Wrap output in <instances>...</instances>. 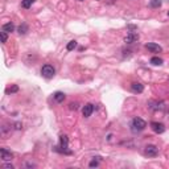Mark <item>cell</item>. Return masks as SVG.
<instances>
[{
    "instance_id": "6da1fadb",
    "label": "cell",
    "mask_w": 169,
    "mask_h": 169,
    "mask_svg": "<svg viewBox=\"0 0 169 169\" xmlns=\"http://www.w3.org/2000/svg\"><path fill=\"white\" fill-rule=\"evenodd\" d=\"M147 127V123H145L142 118H133L131 122V129L133 132H140Z\"/></svg>"
},
{
    "instance_id": "7a4b0ae2",
    "label": "cell",
    "mask_w": 169,
    "mask_h": 169,
    "mask_svg": "<svg viewBox=\"0 0 169 169\" xmlns=\"http://www.w3.org/2000/svg\"><path fill=\"white\" fill-rule=\"evenodd\" d=\"M41 74L44 78H46V80H50V78H53L54 74H56V69L50 65V64H45L42 67H41Z\"/></svg>"
},
{
    "instance_id": "3957f363",
    "label": "cell",
    "mask_w": 169,
    "mask_h": 169,
    "mask_svg": "<svg viewBox=\"0 0 169 169\" xmlns=\"http://www.w3.org/2000/svg\"><path fill=\"white\" fill-rule=\"evenodd\" d=\"M144 153L147 156H149V157H155V156H157V153H159V148H157L156 145H153V144H148L147 147H145V149H144Z\"/></svg>"
},
{
    "instance_id": "277c9868",
    "label": "cell",
    "mask_w": 169,
    "mask_h": 169,
    "mask_svg": "<svg viewBox=\"0 0 169 169\" xmlns=\"http://www.w3.org/2000/svg\"><path fill=\"white\" fill-rule=\"evenodd\" d=\"M145 49H148L151 53H161L162 52V48L159 44H155V42H147L145 44Z\"/></svg>"
},
{
    "instance_id": "5b68a950",
    "label": "cell",
    "mask_w": 169,
    "mask_h": 169,
    "mask_svg": "<svg viewBox=\"0 0 169 169\" xmlns=\"http://www.w3.org/2000/svg\"><path fill=\"white\" fill-rule=\"evenodd\" d=\"M0 157H2L3 161H11L13 159V153L11 151H8L7 148H2L0 149Z\"/></svg>"
},
{
    "instance_id": "8992f818",
    "label": "cell",
    "mask_w": 169,
    "mask_h": 169,
    "mask_svg": "<svg viewBox=\"0 0 169 169\" xmlns=\"http://www.w3.org/2000/svg\"><path fill=\"white\" fill-rule=\"evenodd\" d=\"M151 128H152V131L156 132V133H162L165 131V126L162 124V123H159V122H152Z\"/></svg>"
},
{
    "instance_id": "52a82bcc",
    "label": "cell",
    "mask_w": 169,
    "mask_h": 169,
    "mask_svg": "<svg viewBox=\"0 0 169 169\" xmlns=\"http://www.w3.org/2000/svg\"><path fill=\"white\" fill-rule=\"evenodd\" d=\"M60 147L62 148V152L67 151V148H69V138H67V135H61L60 136ZM66 153H69V152H66Z\"/></svg>"
},
{
    "instance_id": "ba28073f",
    "label": "cell",
    "mask_w": 169,
    "mask_h": 169,
    "mask_svg": "<svg viewBox=\"0 0 169 169\" xmlns=\"http://www.w3.org/2000/svg\"><path fill=\"white\" fill-rule=\"evenodd\" d=\"M139 40V33L136 32H129L128 35L124 37V42L126 44H133Z\"/></svg>"
},
{
    "instance_id": "9c48e42d",
    "label": "cell",
    "mask_w": 169,
    "mask_h": 169,
    "mask_svg": "<svg viewBox=\"0 0 169 169\" xmlns=\"http://www.w3.org/2000/svg\"><path fill=\"white\" fill-rule=\"evenodd\" d=\"M93 111H94V104L93 103H86L82 109V115L84 118H90L93 114Z\"/></svg>"
},
{
    "instance_id": "30bf717a",
    "label": "cell",
    "mask_w": 169,
    "mask_h": 169,
    "mask_svg": "<svg viewBox=\"0 0 169 169\" xmlns=\"http://www.w3.org/2000/svg\"><path fill=\"white\" fill-rule=\"evenodd\" d=\"M148 107L153 111H159L164 109V102H157V100H153V102H148Z\"/></svg>"
},
{
    "instance_id": "8fae6325",
    "label": "cell",
    "mask_w": 169,
    "mask_h": 169,
    "mask_svg": "<svg viewBox=\"0 0 169 169\" xmlns=\"http://www.w3.org/2000/svg\"><path fill=\"white\" fill-rule=\"evenodd\" d=\"M131 90L133 93L140 94L144 91V84H142L140 82H133V83H131Z\"/></svg>"
},
{
    "instance_id": "7c38bea8",
    "label": "cell",
    "mask_w": 169,
    "mask_h": 169,
    "mask_svg": "<svg viewBox=\"0 0 169 169\" xmlns=\"http://www.w3.org/2000/svg\"><path fill=\"white\" fill-rule=\"evenodd\" d=\"M53 98H54V100H56L57 103H61V102H64V100H65L66 95H65L64 93H61V91H57V93H54Z\"/></svg>"
},
{
    "instance_id": "4fadbf2b",
    "label": "cell",
    "mask_w": 169,
    "mask_h": 169,
    "mask_svg": "<svg viewBox=\"0 0 169 169\" xmlns=\"http://www.w3.org/2000/svg\"><path fill=\"white\" fill-rule=\"evenodd\" d=\"M13 29H15V25L12 24V22H7V24H4V25L2 27V31L7 32V33H11V32H13Z\"/></svg>"
},
{
    "instance_id": "5bb4252c",
    "label": "cell",
    "mask_w": 169,
    "mask_h": 169,
    "mask_svg": "<svg viewBox=\"0 0 169 169\" xmlns=\"http://www.w3.org/2000/svg\"><path fill=\"white\" fill-rule=\"evenodd\" d=\"M29 31V28H28V25L27 24H24V22H22V24L17 28V32H19V35H27V32Z\"/></svg>"
},
{
    "instance_id": "9a60e30c",
    "label": "cell",
    "mask_w": 169,
    "mask_h": 169,
    "mask_svg": "<svg viewBox=\"0 0 169 169\" xmlns=\"http://www.w3.org/2000/svg\"><path fill=\"white\" fill-rule=\"evenodd\" d=\"M33 3H35V0H21V7L28 9V8L32 7Z\"/></svg>"
},
{
    "instance_id": "2e32d148",
    "label": "cell",
    "mask_w": 169,
    "mask_h": 169,
    "mask_svg": "<svg viewBox=\"0 0 169 169\" xmlns=\"http://www.w3.org/2000/svg\"><path fill=\"white\" fill-rule=\"evenodd\" d=\"M149 62L152 65H155V66H159V65H162V60L160 57H152Z\"/></svg>"
},
{
    "instance_id": "e0dca14e",
    "label": "cell",
    "mask_w": 169,
    "mask_h": 169,
    "mask_svg": "<svg viewBox=\"0 0 169 169\" xmlns=\"http://www.w3.org/2000/svg\"><path fill=\"white\" fill-rule=\"evenodd\" d=\"M75 48H77V41H75V40L69 41V44H67V46H66V49L69 50V52H71V50H74Z\"/></svg>"
},
{
    "instance_id": "ac0fdd59",
    "label": "cell",
    "mask_w": 169,
    "mask_h": 169,
    "mask_svg": "<svg viewBox=\"0 0 169 169\" xmlns=\"http://www.w3.org/2000/svg\"><path fill=\"white\" fill-rule=\"evenodd\" d=\"M161 0H151L149 2V5L152 8H159V7H161Z\"/></svg>"
},
{
    "instance_id": "d6986e66",
    "label": "cell",
    "mask_w": 169,
    "mask_h": 169,
    "mask_svg": "<svg viewBox=\"0 0 169 169\" xmlns=\"http://www.w3.org/2000/svg\"><path fill=\"white\" fill-rule=\"evenodd\" d=\"M19 91V87L16 86V84H13V86H11V87H8L7 90H5V93L7 94H13V93H17Z\"/></svg>"
},
{
    "instance_id": "ffe728a7",
    "label": "cell",
    "mask_w": 169,
    "mask_h": 169,
    "mask_svg": "<svg viewBox=\"0 0 169 169\" xmlns=\"http://www.w3.org/2000/svg\"><path fill=\"white\" fill-rule=\"evenodd\" d=\"M0 35H2V41H3V44H5V42H7V40H8L7 32H4V31H2V32H0Z\"/></svg>"
},
{
    "instance_id": "44dd1931",
    "label": "cell",
    "mask_w": 169,
    "mask_h": 169,
    "mask_svg": "<svg viewBox=\"0 0 169 169\" xmlns=\"http://www.w3.org/2000/svg\"><path fill=\"white\" fill-rule=\"evenodd\" d=\"M98 165H99V161H97V160H93V161L89 164V167H90V168H94V167L97 168Z\"/></svg>"
},
{
    "instance_id": "7402d4cb",
    "label": "cell",
    "mask_w": 169,
    "mask_h": 169,
    "mask_svg": "<svg viewBox=\"0 0 169 169\" xmlns=\"http://www.w3.org/2000/svg\"><path fill=\"white\" fill-rule=\"evenodd\" d=\"M69 109L70 110H77L78 109V103H70L69 104Z\"/></svg>"
},
{
    "instance_id": "603a6c76",
    "label": "cell",
    "mask_w": 169,
    "mask_h": 169,
    "mask_svg": "<svg viewBox=\"0 0 169 169\" xmlns=\"http://www.w3.org/2000/svg\"><path fill=\"white\" fill-rule=\"evenodd\" d=\"M3 168H5V169H13V165L12 164H3Z\"/></svg>"
},
{
    "instance_id": "cb8c5ba5",
    "label": "cell",
    "mask_w": 169,
    "mask_h": 169,
    "mask_svg": "<svg viewBox=\"0 0 169 169\" xmlns=\"http://www.w3.org/2000/svg\"><path fill=\"white\" fill-rule=\"evenodd\" d=\"M78 2H83V0H78Z\"/></svg>"
},
{
    "instance_id": "d4e9b609",
    "label": "cell",
    "mask_w": 169,
    "mask_h": 169,
    "mask_svg": "<svg viewBox=\"0 0 169 169\" xmlns=\"http://www.w3.org/2000/svg\"><path fill=\"white\" fill-rule=\"evenodd\" d=\"M112 2H115V0H112Z\"/></svg>"
},
{
    "instance_id": "484cf974",
    "label": "cell",
    "mask_w": 169,
    "mask_h": 169,
    "mask_svg": "<svg viewBox=\"0 0 169 169\" xmlns=\"http://www.w3.org/2000/svg\"><path fill=\"white\" fill-rule=\"evenodd\" d=\"M168 15H169V12H168Z\"/></svg>"
}]
</instances>
